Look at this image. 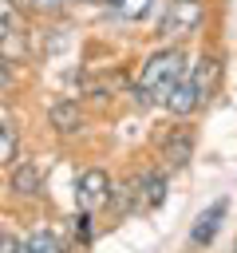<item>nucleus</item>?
Instances as JSON below:
<instances>
[{
  "label": "nucleus",
  "instance_id": "1",
  "mask_svg": "<svg viewBox=\"0 0 237 253\" xmlns=\"http://www.w3.org/2000/svg\"><path fill=\"white\" fill-rule=\"evenodd\" d=\"M182 75H186V55H182L178 47L154 51V55L142 63V75H138V83H134L138 103H166Z\"/></svg>",
  "mask_w": 237,
  "mask_h": 253
},
{
  "label": "nucleus",
  "instance_id": "2",
  "mask_svg": "<svg viewBox=\"0 0 237 253\" xmlns=\"http://www.w3.org/2000/svg\"><path fill=\"white\" fill-rule=\"evenodd\" d=\"M111 202V178L103 174V170H87L79 182H75V206H79V213H95V210H103Z\"/></svg>",
  "mask_w": 237,
  "mask_h": 253
},
{
  "label": "nucleus",
  "instance_id": "3",
  "mask_svg": "<svg viewBox=\"0 0 237 253\" xmlns=\"http://www.w3.org/2000/svg\"><path fill=\"white\" fill-rule=\"evenodd\" d=\"M28 40V24L20 16V8L12 0H0V51L4 55H20Z\"/></svg>",
  "mask_w": 237,
  "mask_h": 253
},
{
  "label": "nucleus",
  "instance_id": "4",
  "mask_svg": "<svg viewBox=\"0 0 237 253\" xmlns=\"http://www.w3.org/2000/svg\"><path fill=\"white\" fill-rule=\"evenodd\" d=\"M201 24V4L198 0H170L166 16H162V32L166 36H190Z\"/></svg>",
  "mask_w": 237,
  "mask_h": 253
},
{
  "label": "nucleus",
  "instance_id": "5",
  "mask_svg": "<svg viewBox=\"0 0 237 253\" xmlns=\"http://www.w3.org/2000/svg\"><path fill=\"white\" fill-rule=\"evenodd\" d=\"M217 79H221V63H217L213 55H201V59H198V67H194V71H186V83H190V95H194V103H198V107L217 91Z\"/></svg>",
  "mask_w": 237,
  "mask_h": 253
},
{
  "label": "nucleus",
  "instance_id": "6",
  "mask_svg": "<svg viewBox=\"0 0 237 253\" xmlns=\"http://www.w3.org/2000/svg\"><path fill=\"white\" fill-rule=\"evenodd\" d=\"M225 210H229V202H225V198H217L209 210H201V213H198V225H194V233H190V237H194V245H209V241L217 237Z\"/></svg>",
  "mask_w": 237,
  "mask_h": 253
},
{
  "label": "nucleus",
  "instance_id": "7",
  "mask_svg": "<svg viewBox=\"0 0 237 253\" xmlns=\"http://www.w3.org/2000/svg\"><path fill=\"white\" fill-rule=\"evenodd\" d=\"M162 202H166V174H158V170L142 174V178H138V206H142V210H154V206H162Z\"/></svg>",
  "mask_w": 237,
  "mask_h": 253
},
{
  "label": "nucleus",
  "instance_id": "8",
  "mask_svg": "<svg viewBox=\"0 0 237 253\" xmlns=\"http://www.w3.org/2000/svg\"><path fill=\"white\" fill-rule=\"evenodd\" d=\"M190 150H194V138H190V130H178V134H170V138H166V150H162V158H166V166L182 170V166L190 162Z\"/></svg>",
  "mask_w": 237,
  "mask_h": 253
},
{
  "label": "nucleus",
  "instance_id": "9",
  "mask_svg": "<svg viewBox=\"0 0 237 253\" xmlns=\"http://www.w3.org/2000/svg\"><path fill=\"white\" fill-rule=\"evenodd\" d=\"M16 253H63V245H59V237H55L51 229H36L32 237L20 241Z\"/></svg>",
  "mask_w": 237,
  "mask_h": 253
},
{
  "label": "nucleus",
  "instance_id": "10",
  "mask_svg": "<svg viewBox=\"0 0 237 253\" xmlns=\"http://www.w3.org/2000/svg\"><path fill=\"white\" fill-rule=\"evenodd\" d=\"M154 8V0H111V12L118 20H146Z\"/></svg>",
  "mask_w": 237,
  "mask_h": 253
},
{
  "label": "nucleus",
  "instance_id": "11",
  "mask_svg": "<svg viewBox=\"0 0 237 253\" xmlns=\"http://www.w3.org/2000/svg\"><path fill=\"white\" fill-rule=\"evenodd\" d=\"M16 150H20V142H16L12 126H4V123H0V162H12V158H16Z\"/></svg>",
  "mask_w": 237,
  "mask_h": 253
},
{
  "label": "nucleus",
  "instance_id": "12",
  "mask_svg": "<svg viewBox=\"0 0 237 253\" xmlns=\"http://www.w3.org/2000/svg\"><path fill=\"white\" fill-rule=\"evenodd\" d=\"M55 123H59V130H75V126H71V123H75V111H71V107H59V111H55Z\"/></svg>",
  "mask_w": 237,
  "mask_h": 253
},
{
  "label": "nucleus",
  "instance_id": "13",
  "mask_svg": "<svg viewBox=\"0 0 237 253\" xmlns=\"http://www.w3.org/2000/svg\"><path fill=\"white\" fill-rule=\"evenodd\" d=\"M16 249H20V241H16L8 229H0V253H16Z\"/></svg>",
  "mask_w": 237,
  "mask_h": 253
},
{
  "label": "nucleus",
  "instance_id": "14",
  "mask_svg": "<svg viewBox=\"0 0 237 253\" xmlns=\"http://www.w3.org/2000/svg\"><path fill=\"white\" fill-rule=\"evenodd\" d=\"M24 4H32V8H43V12H59V8H63V0H24Z\"/></svg>",
  "mask_w": 237,
  "mask_h": 253
},
{
  "label": "nucleus",
  "instance_id": "15",
  "mask_svg": "<svg viewBox=\"0 0 237 253\" xmlns=\"http://www.w3.org/2000/svg\"><path fill=\"white\" fill-rule=\"evenodd\" d=\"M233 253H237V241H233Z\"/></svg>",
  "mask_w": 237,
  "mask_h": 253
}]
</instances>
